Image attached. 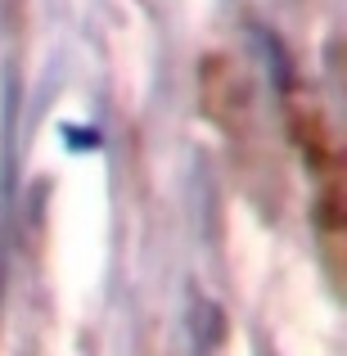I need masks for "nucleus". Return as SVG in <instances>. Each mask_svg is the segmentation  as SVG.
<instances>
[]
</instances>
